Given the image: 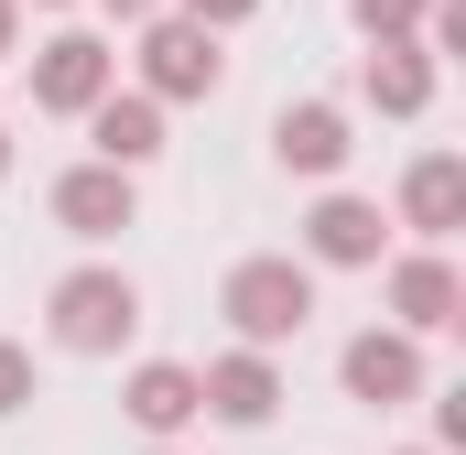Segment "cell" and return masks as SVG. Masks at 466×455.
<instances>
[{
  "label": "cell",
  "mask_w": 466,
  "mask_h": 455,
  "mask_svg": "<svg viewBox=\"0 0 466 455\" xmlns=\"http://www.w3.org/2000/svg\"><path fill=\"white\" fill-rule=\"evenodd\" d=\"M218 315L249 347H282V337H304V315H315V271L304 260H238L228 293H218Z\"/></svg>",
  "instance_id": "1"
},
{
  "label": "cell",
  "mask_w": 466,
  "mask_h": 455,
  "mask_svg": "<svg viewBox=\"0 0 466 455\" xmlns=\"http://www.w3.org/2000/svg\"><path fill=\"white\" fill-rule=\"evenodd\" d=\"M130 326H141V293H130L119 271H66V282H55V337L76 347V358H109Z\"/></svg>",
  "instance_id": "2"
},
{
  "label": "cell",
  "mask_w": 466,
  "mask_h": 455,
  "mask_svg": "<svg viewBox=\"0 0 466 455\" xmlns=\"http://www.w3.org/2000/svg\"><path fill=\"white\" fill-rule=\"evenodd\" d=\"M141 87H152V98H207V87H218V33L185 22V11H174V22L152 11V33H141Z\"/></svg>",
  "instance_id": "3"
},
{
  "label": "cell",
  "mask_w": 466,
  "mask_h": 455,
  "mask_svg": "<svg viewBox=\"0 0 466 455\" xmlns=\"http://www.w3.org/2000/svg\"><path fill=\"white\" fill-rule=\"evenodd\" d=\"M109 87H119V55L98 33H55V44L33 55V98H44V109H98Z\"/></svg>",
  "instance_id": "4"
},
{
  "label": "cell",
  "mask_w": 466,
  "mask_h": 455,
  "mask_svg": "<svg viewBox=\"0 0 466 455\" xmlns=\"http://www.w3.org/2000/svg\"><path fill=\"white\" fill-rule=\"evenodd\" d=\"M196 390H207V412H228V423H271V412H282V369H271V347H228V358H207Z\"/></svg>",
  "instance_id": "5"
},
{
  "label": "cell",
  "mask_w": 466,
  "mask_h": 455,
  "mask_svg": "<svg viewBox=\"0 0 466 455\" xmlns=\"http://www.w3.org/2000/svg\"><path fill=\"white\" fill-rule=\"evenodd\" d=\"M271 163L282 174H337L348 163V109L337 98H293V109L271 119Z\"/></svg>",
  "instance_id": "6"
},
{
  "label": "cell",
  "mask_w": 466,
  "mask_h": 455,
  "mask_svg": "<svg viewBox=\"0 0 466 455\" xmlns=\"http://www.w3.org/2000/svg\"><path fill=\"white\" fill-rule=\"evenodd\" d=\"M119 412H130L141 434H185V423L207 412V390H196V369H185V358H141V369H130V390H119Z\"/></svg>",
  "instance_id": "7"
},
{
  "label": "cell",
  "mask_w": 466,
  "mask_h": 455,
  "mask_svg": "<svg viewBox=\"0 0 466 455\" xmlns=\"http://www.w3.org/2000/svg\"><path fill=\"white\" fill-rule=\"evenodd\" d=\"M412 390H423V347H412V337H380V326H369V337L348 347V401L390 412V401H412Z\"/></svg>",
  "instance_id": "8"
},
{
  "label": "cell",
  "mask_w": 466,
  "mask_h": 455,
  "mask_svg": "<svg viewBox=\"0 0 466 455\" xmlns=\"http://www.w3.org/2000/svg\"><path fill=\"white\" fill-rule=\"evenodd\" d=\"M55 217L76 228V238H119V228H130V174H119V163H76V174H55Z\"/></svg>",
  "instance_id": "9"
},
{
  "label": "cell",
  "mask_w": 466,
  "mask_h": 455,
  "mask_svg": "<svg viewBox=\"0 0 466 455\" xmlns=\"http://www.w3.org/2000/svg\"><path fill=\"white\" fill-rule=\"evenodd\" d=\"M87 130H98V163H119V174H141V163H152V152H163V98H152V87H130V98H98V109H87Z\"/></svg>",
  "instance_id": "10"
},
{
  "label": "cell",
  "mask_w": 466,
  "mask_h": 455,
  "mask_svg": "<svg viewBox=\"0 0 466 455\" xmlns=\"http://www.w3.org/2000/svg\"><path fill=\"white\" fill-rule=\"evenodd\" d=\"M358 87H369V109L412 119L423 98H434V55H423L412 33H390V44H369V66H358Z\"/></svg>",
  "instance_id": "11"
},
{
  "label": "cell",
  "mask_w": 466,
  "mask_h": 455,
  "mask_svg": "<svg viewBox=\"0 0 466 455\" xmlns=\"http://www.w3.org/2000/svg\"><path fill=\"white\" fill-rule=\"evenodd\" d=\"M456 271L434 260V249H412V260H390V315L412 326V337H434V326H456Z\"/></svg>",
  "instance_id": "12"
},
{
  "label": "cell",
  "mask_w": 466,
  "mask_h": 455,
  "mask_svg": "<svg viewBox=\"0 0 466 455\" xmlns=\"http://www.w3.org/2000/svg\"><path fill=\"white\" fill-rule=\"evenodd\" d=\"M401 217L423 228V238H445V228L466 217V163L456 152H423V163L401 174Z\"/></svg>",
  "instance_id": "13"
},
{
  "label": "cell",
  "mask_w": 466,
  "mask_h": 455,
  "mask_svg": "<svg viewBox=\"0 0 466 455\" xmlns=\"http://www.w3.org/2000/svg\"><path fill=\"white\" fill-rule=\"evenodd\" d=\"M304 238H315V260L358 271V260H380V207H369V196H326V207L304 217Z\"/></svg>",
  "instance_id": "14"
},
{
  "label": "cell",
  "mask_w": 466,
  "mask_h": 455,
  "mask_svg": "<svg viewBox=\"0 0 466 455\" xmlns=\"http://www.w3.org/2000/svg\"><path fill=\"white\" fill-rule=\"evenodd\" d=\"M358 11V33H369V44H390V33H423V11H434V0H348Z\"/></svg>",
  "instance_id": "15"
},
{
  "label": "cell",
  "mask_w": 466,
  "mask_h": 455,
  "mask_svg": "<svg viewBox=\"0 0 466 455\" xmlns=\"http://www.w3.org/2000/svg\"><path fill=\"white\" fill-rule=\"evenodd\" d=\"M22 401H33V358L0 337V412H22Z\"/></svg>",
  "instance_id": "16"
},
{
  "label": "cell",
  "mask_w": 466,
  "mask_h": 455,
  "mask_svg": "<svg viewBox=\"0 0 466 455\" xmlns=\"http://www.w3.org/2000/svg\"><path fill=\"white\" fill-rule=\"evenodd\" d=\"M260 0H185V22H207V33H228V22H249Z\"/></svg>",
  "instance_id": "17"
},
{
  "label": "cell",
  "mask_w": 466,
  "mask_h": 455,
  "mask_svg": "<svg viewBox=\"0 0 466 455\" xmlns=\"http://www.w3.org/2000/svg\"><path fill=\"white\" fill-rule=\"evenodd\" d=\"M11 33H22V0H0V55H11Z\"/></svg>",
  "instance_id": "18"
},
{
  "label": "cell",
  "mask_w": 466,
  "mask_h": 455,
  "mask_svg": "<svg viewBox=\"0 0 466 455\" xmlns=\"http://www.w3.org/2000/svg\"><path fill=\"white\" fill-rule=\"evenodd\" d=\"M109 11H119V22H152V11H163V0H109Z\"/></svg>",
  "instance_id": "19"
},
{
  "label": "cell",
  "mask_w": 466,
  "mask_h": 455,
  "mask_svg": "<svg viewBox=\"0 0 466 455\" xmlns=\"http://www.w3.org/2000/svg\"><path fill=\"white\" fill-rule=\"evenodd\" d=\"M0 174H11V130H0Z\"/></svg>",
  "instance_id": "20"
},
{
  "label": "cell",
  "mask_w": 466,
  "mask_h": 455,
  "mask_svg": "<svg viewBox=\"0 0 466 455\" xmlns=\"http://www.w3.org/2000/svg\"><path fill=\"white\" fill-rule=\"evenodd\" d=\"M44 11H66V0H44Z\"/></svg>",
  "instance_id": "21"
}]
</instances>
